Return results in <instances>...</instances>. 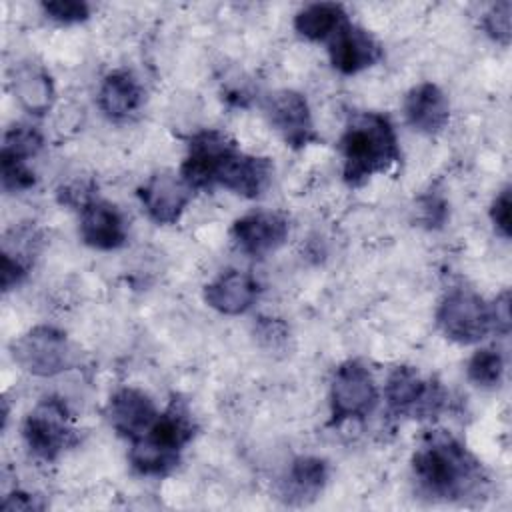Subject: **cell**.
<instances>
[{"label": "cell", "mask_w": 512, "mask_h": 512, "mask_svg": "<svg viewBox=\"0 0 512 512\" xmlns=\"http://www.w3.org/2000/svg\"><path fill=\"white\" fill-rule=\"evenodd\" d=\"M510 14H512V4L508 0H502L492 4L482 16L484 32L502 46L510 44Z\"/></svg>", "instance_id": "d4e9b609"}, {"label": "cell", "mask_w": 512, "mask_h": 512, "mask_svg": "<svg viewBox=\"0 0 512 512\" xmlns=\"http://www.w3.org/2000/svg\"><path fill=\"white\" fill-rule=\"evenodd\" d=\"M44 508V502H40V496L28 494V492H12L2 500V510H40Z\"/></svg>", "instance_id": "4dcf8cb0"}, {"label": "cell", "mask_w": 512, "mask_h": 512, "mask_svg": "<svg viewBox=\"0 0 512 512\" xmlns=\"http://www.w3.org/2000/svg\"><path fill=\"white\" fill-rule=\"evenodd\" d=\"M14 362L34 376H56L74 362V350L64 332L52 326H36L12 342Z\"/></svg>", "instance_id": "8992f818"}, {"label": "cell", "mask_w": 512, "mask_h": 512, "mask_svg": "<svg viewBox=\"0 0 512 512\" xmlns=\"http://www.w3.org/2000/svg\"><path fill=\"white\" fill-rule=\"evenodd\" d=\"M266 116L272 128L292 148H304L318 140L306 98L296 90H276L266 98Z\"/></svg>", "instance_id": "30bf717a"}, {"label": "cell", "mask_w": 512, "mask_h": 512, "mask_svg": "<svg viewBox=\"0 0 512 512\" xmlns=\"http://www.w3.org/2000/svg\"><path fill=\"white\" fill-rule=\"evenodd\" d=\"M332 66L342 74H358L382 58V46L364 28L346 22L328 44Z\"/></svg>", "instance_id": "9a60e30c"}, {"label": "cell", "mask_w": 512, "mask_h": 512, "mask_svg": "<svg viewBox=\"0 0 512 512\" xmlns=\"http://www.w3.org/2000/svg\"><path fill=\"white\" fill-rule=\"evenodd\" d=\"M258 294V284L248 272L226 270L204 286V300L210 308L226 316L246 312Z\"/></svg>", "instance_id": "ac0fdd59"}, {"label": "cell", "mask_w": 512, "mask_h": 512, "mask_svg": "<svg viewBox=\"0 0 512 512\" xmlns=\"http://www.w3.org/2000/svg\"><path fill=\"white\" fill-rule=\"evenodd\" d=\"M378 404V388L370 370L358 362L348 360L340 364L330 384V412L332 424L360 420L368 416Z\"/></svg>", "instance_id": "52a82bcc"}, {"label": "cell", "mask_w": 512, "mask_h": 512, "mask_svg": "<svg viewBox=\"0 0 512 512\" xmlns=\"http://www.w3.org/2000/svg\"><path fill=\"white\" fill-rule=\"evenodd\" d=\"M384 398L396 414L412 418H430L440 412L444 404L442 388L420 376L412 366H398L384 384Z\"/></svg>", "instance_id": "ba28073f"}, {"label": "cell", "mask_w": 512, "mask_h": 512, "mask_svg": "<svg viewBox=\"0 0 512 512\" xmlns=\"http://www.w3.org/2000/svg\"><path fill=\"white\" fill-rule=\"evenodd\" d=\"M466 374L474 386L494 388L500 384V380L504 376V358L498 350H492V348L478 350L470 358V362L466 366Z\"/></svg>", "instance_id": "603a6c76"}, {"label": "cell", "mask_w": 512, "mask_h": 512, "mask_svg": "<svg viewBox=\"0 0 512 512\" xmlns=\"http://www.w3.org/2000/svg\"><path fill=\"white\" fill-rule=\"evenodd\" d=\"M194 420L182 400H172L170 406L158 414L152 428L132 440L130 464L144 476H166L178 462L184 446L194 436Z\"/></svg>", "instance_id": "3957f363"}, {"label": "cell", "mask_w": 512, "mask_h": 512, "mask_svg": "<svg viewBox=\"0 0 512 512\" xmlns=\"http://www.w3.org/2000/svg\"><path fill=\"white\" fill-rule=\"evenodd\" d=\"M140 202L148 218L156 224H174L186 210L192 188L182 180L180 174L162 170L152 174L138 190Z\"/></svg>", "instance_id": "8fae6325"}, {"label": "cell", "mask_w": 512, "mask_h": 512, "mask_svg": "<svg viewBox=\"0 0 512 512\" xmlns=\"http://www.w3.org/2000/svg\"><path fill=\"white\" fill-rule=\"evenodd\" d=\"M492 308V324L494 330L500 334H508L510 332V292H502L494 304H490Z\"/></svg>", "instance_id": "f546056e"}, {"label": "cell", "mask_w": 512, "mask_h": 512, "mask_svg": "<svg viewBox=\"0 0 512 512\" xmlns=\"http://www.w3.org/2000/svg\"><path fill=\"white\" fill-rule=\"evenodd\" d=\"M446 214H448L446 202L440 200V198L428 196V198H424V200L420 202V220H422L428 228L442 226L444 220H446Z\"/></svg>", "instance_id": "f1b7e54d"}, {"label": "cell", "mask_w": 512, "mask_h": 512, "mask_svg": "<svg viewBox=\"0 0 512 512\" xmlns=\"http://www.w3.org/2000/svg\"><path fill=\"white\" fill-rule=\"evenodd\" d=\"M290 234V222L282 212L258 210L238 218L232 224V238L238 248L254 258L278 250Z\"/></svg>", "instance_id": "7c38bea8"}, {"label": "cell", "mask_w": 512, "mask_h": 512, "mask_svg": "<svg viewBox=\"0 0 512 512\" xmlns=\"http://www.w3.org/2000/svg\"><path fill=\"white\" fill-rule=\"evenodd\" d=\"M42 10L50 20L60 24H78L88 20L90 6L80 0H50L42 2Z\"/></svg>", "instance_id": "4316f807"}, {"label": "cell", "mask_w": 512, "mask_h": 512, "mask_svg": "<svg viewBox=\"0 0 512 512\" xmlns=\"http://www.w3.org/2000/svg\"><path fill=\"white\" fill-rule=\"evenodd\" d=\"M22 436L36 458L46 462L56 460L76 442L68 406L60 398H44L26 416Z\"/></svg>", "instance_id": "277c9868"}, {"label": "cell", "mask_w": 512, "mask_h": 512, "mask_svg": "<svg viewBox=\"0 0 512 512\" xmlns=\"http://www.w3.org/2000/svg\"><path fill=\"white\" fill-rule=\"evenodd\" d=\"M338 150L342 156V176L350 186H360L400 160L396 132L390 120L378 112L354 114L340 136Z\"/></svg>", "instance_id": "7a4b0ae2"}, {"label": "cell", "mask_w": 512, "mask_h": 512, "mask_svg": "<svg viewBox=\"0 0 512 512\" xmlns=\"http://www.w3.org/2000/svg\"><path fill=\"white\" fill-rule=\"evenodd\" d=\"M142 100V86L128 70H114L106 74L98 90L100 110L114 120H122L134 114L140 108Z\"/></svg>", "instance_id": "d6986e66"}, {"label": "cell", "mask_w": 512, "mask_h": 512, "mask_svg": "<svg viewBox=\"0 0 512 512\" xmlns=\"http://www.w3.org/2000/svg\"><path fill=\"white\" fill-rule=\"evenodd\" d=\"M328 480V466L322 458L316 456H300L292 462L288 476H286V488L284 498L288 502L296 504H308L326 486Z\"/></svg>", "instance_id": "44dd1931"}, {"label": "cell", "mask_w": 512, "mask_h": 512, "mask_svg": "<svg viewBox=\"0 0 512 512\" xmlns=\"http://www.w3.org/2000/svg\"><path fill=\"white\" fill-rule=\"evenodd\" d=\"M436 322L446 338L458 344H476L494 330L492 308L472 290L458 288L444 296Z\"/></svg>", "instance_id": "5b68a950"}, {"label": "cell", "mask_w": 512, "mask_h": 512, "mask_svg": "<svg viewBox=\"0 0 512 512\" xmlns=\"http://www.w3.org/2000/svg\"><path fill=\"white\" fill-rule=\"evenodd\" d=\"M0 180L6 192H24L34 186V172L24 160L0 156Z\"/></svg>", "instance_id": "484cf974"}, {"label": "cell", "mask_w": 512, "mask_h": 512, "mask_svg": "<svg viewBox=\"0 0 512 512\" xmlns=\"http://www.w3.org/2000/svg\"><path fill=\"white\" fill-rule=\"evenodd\" d=\"M126 220L122 212L106 202L92 198L80 208V238L96 250H116L126 242Z\"/></svg>", "instance_id": "2e32d148"}, {"label": "cell", "mask_w": 512, "mask_h": 512, "mask_svg": "<svg viewBox=\"0 0 512 512\" xmlns=\"http://www.w3.org/2000/svg\"><path fill=\"white\" fill-rule=\"evenodd\" d=\"M490 220L502 238H510V188H502L490 206Z\"/></svg>", "instance_id": "83f0119b"}, {"label": "cell", "mask_w": 512, "mask_h": 512, "mask_svg": "<svg viewBox=\"0 0 512 512\" xmlns=\"http://www.w3.org/2000/svg\"><path fill=\"white\" fill-rule=\"evenodd\" d=\"M272 174L274 164L270 158L244 154L234 148L220 164L214 186H224L226 190L244 198H258L270 186Z\"/></svg>", "instance_id": "4fadbf2b"}, {"label": "cell", "mask_w": 512, "mask_h": 512, "mask_svg": "<svg viewBox=\"0 0 512 512\" xmlns=\"http://www.w3.org/2000/svg\"><path fill=\"white\" fill-rule=\"evenodd\" d=\"M346 22H348V16L342 4L318 2V4L304 6L296 14L294 28L306 40L320 42V40H330Z\"/></svg>", "instance_id": "7402d4cb"}, {"label": "cell", "mask_w": 512, "mask_h": 512, "mask_svg": "<svg viewBox=\"0 0 512 512\" xmlns=\"http://www.w3.org/2000/svg\"><path fill=\"white\" fill-rule=\"evenodd\" d=\"M404 116L420 134H438L450 120V104L446 94L432 82L414 86L404 98Z\"/></svg>", "instance_id": "e0dca14e"}, {"label": "cell", "mask_w": 512, "mask_h": 512, "mask_svg": "<svg viewBox=\"0 0 512 512\" xmlns=\"http://www.w3.org/2000/svg\"><path fill=\"white\" fill-rule=\"evenodd\" d=\"M40 148H42V134L34 126L16 124L4 132L0 156L26 162L28 158L36 156Z\"/></svg>", "instance_id": "cb8c5ba5"}, {"label": "cell", "mask_w": 512, "mask_h": 512, "mask_svg": "<svg viewBox=\"0 0 512 512\" xmlns=\"http://www.w3.org/2000/svg\"><path fill=\"white\" fill-rule=\"evenodd\" d=\"M104 414L108 424L132 442L152 428L160 412L146 392L126 386L110 396Z\"/></svg>", "instance_id": "5bb4252c"}, {"label": "cell", "mask_w": 512, "mask_h": 512, "mask_svg": "<svg viewBox=\"0 0 512 512\" xmlns=\"http://www.w3.org/2000/svg\"><path fill=\"white\" fill-rule=\"evenodd\" d=\"M234 148H238L236 142L220 130L198 132L188 144V154L180 168L182 180L192 190L212 188L220 164Z\"/></svg>", "instance_id": "9c48e42d"}, {"label": "cell", "mask_w": 512, "mask_h": 512, "mask_svg": "<svg viewBox=\"0 0 512 512\" xmlns=\"http://www.w3.org/2000/svg\"><path fill=\"white\" fill-rule=\"evenodd\" d=\"M12 92L20 106L34 116L46 114L54 102L52 78L38 64H20L14 70Z\"/></svg>", "instance_id": "ffe728a7"}, {"label": "cell", "mask_w": 512, "mask_h": 512, "mask_svg": "<svg viewBox=\"0 0 512 512\" xmlns=\"http://www.w3.org/2000/svg\"><path fill=\"white\" fill-rule=\"evenodd\" d=\"M418 488L438 500H464L482 494L486 474L478 460L448 432H428L412 456Z\"/></svg>", "instance_id": "6da1fadb"}]
</instances>
